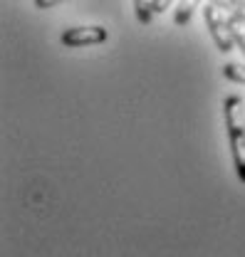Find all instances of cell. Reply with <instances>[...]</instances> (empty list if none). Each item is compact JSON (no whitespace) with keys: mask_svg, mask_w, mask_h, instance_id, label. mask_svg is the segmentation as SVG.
I'll return each instance as SVG.
<instances>
[{"mask_svg":"<svg viewBox=\"0 0 245 257\" xmlns=\"http://www.w3.org/2000/svg\"><path fill=\"white\" fill-rule=\"evenodd\" d=\"M240 106H243V101L235 94L223 101V116H225V131H228L233 163H235L240 183H245V126L240 124Z\"/></svg>","mask_w":245,"mask_h":257,"instance_id":"1","label":"cell"},{"mask_svg":"<svg viewBox=\"0 0 245 257\" xmlns=\"http://www.w3.org/2000/svg\"><path fill=\"white\" fill-rule=\"evenodd\" d=\"M203 23H206V28H208L211 37H213L215 47H218L220 52H230V50L235 47V40H233L230 28H228V15H223L220 8H215L213 3H206V5H203Z\"/></svg>","mask_w":245,"mask_h":257,"instance_id":"2","label":"cell"},{"mask_svg":"<svg viewBox=\"0 0 245 257\" xmlns=\"http://www.w3.org/2000/svg\"><path fill=\"white\" fill-rule=\"evenodd\" d=\"M62 45L64 47H85V45H102L107 40V30L94 25V28H72L62 32Z\"/></svg>","mask_w":245,"mask_h":257,"instance_id":"3","label":"cell"},{"mask_svg":"<svg viewBox=\"0 0 245 257\" xmlns=\"http://www.w3.org/2000/svg\"><path fill=\"white\" fill-rule=\"evenodd\" d=\"M198 5H201V0H181L179 8H176V13H174V23L176 25H188L191 23V15H193V10Z\"/></svg>","mask_w":245,"mask_h":257,"instance_id":"4","label":"cell"},{"mask_svg":"<svg viewBox=\"0 0 245 257\" xmlns=\"http://www.w3.org/2000/svg\"><path fill=\"white\" fill-rule=\"evenodd\" d=\"M228 28H230V35L235 40V47L245 55V23L238 20L235 15H228Z\"/></svg>","mask_w":245,"mask_h":257,"instance_id":"5","label":"cell"},{"mask_svg":"<svg viewBox=\"0 0 245 257\" xmlns=\"http://www.w3.org/2000/svg\"><path fill=\"white\" fill-rule=\"evenodd\" d=\"M220 69H223V77H225V79L238 82V84H245V64L228 62V64H223Z\"/></svg>","mask_w":245,"mask_h":257,"instance_id":"6","label":"cell"},{"mask_svg":"<svg viewBox=\"0 0 245 257\" xmlns=\"http://www.w3.org/2000/svg\"><path fill=\"white\" fill-rule=\"evenodd\" d=\"M134 13H136V20L141 25H149L151 23V15H153L151 0H134Z\"/></svg>","mask_w":245,"mask_h":257,"instance_id":"7","label":"cell"},{"mask_svg":"<svg viewBox=\"0 0 245 257\" xmlns=\"http://www.w3.org/2000/svg\"><path fill=\"white\" fill-rule=\"evenodd\" d=\"M228 15H235L238 20H243L245 23V3L243 0H235V3H233V10H230Z\"/></svg>","mask_w":245,"mask_h":257,"instance_id":"8","label":"cell"},{"mask_svg":"<svg viewBox=\"0 0 245 257\" xmlns=\"http://www.w3.org/2000/svg\"><path fill=\"white\" fill-rule=\"evenodd\" d=\"M60 3H67V0H35V8L50 10V8H55V5H60Z\"/></svg>","mask_w":245,"mask_h":257,"instance_id":"9","label":"cell"},{"mask_svg":"<svg viewBox=\"0 0 245 257\" xmlns=\"http://www.w3.org/2000/svg\"><path fill=\"white\" fill-rule=\"evenodd\" d=\"M174 0H151V8H153V13H164L169 5H171Z\"/></svg>","mask_w":245,"mask_h":257,"instance_id":"10","label":"cell"}]
</instances>
